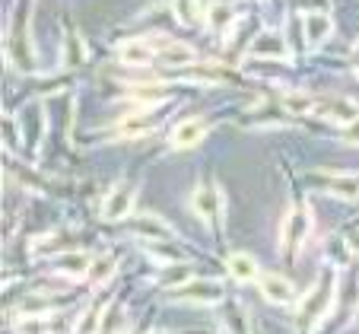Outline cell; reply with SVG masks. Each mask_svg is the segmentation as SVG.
<instances>
[{"mask_svg":"<svg viewBox=\"0 0 359 334\" xmlns=\"http://www.w3.org/2000/svg\"><path fill=\"white\" fill-rule=\"evenodd\" d=\"M334 286H337V274H334V267H327V271H325V283H315L312 290L305 293V300L299 302V319L309 321V325H318V321L331 312L334 293H337Z\"/></svg>","mask_w":359,"mask_h":334,"instance_id":"obj_1","label":"cell"},{"mask_svg":"<svg viewBox=\"0 0 359 334\" xmlns=\"http://www.w3.org/2000/svg\"><path fill=\"white\" fill-rule=\"evenodd\" d=\"M309 229H312V213H309V207H292V211L286 213L283 226H280V248H283V255H296L299 246L305 242V236H309Z\"/></svg>","mask_w":359,"mask_h":334,"instance_id":"obj_2","label":"cell"},{"mask_svg":"<svg viewBox=\"0 0 359 334\" xmlns=\"http://www.w3.org/2000/svg\"><path fill=\"white\" fill-rule=\"evenodd\" d=\"M315 115L327 118V121H334V124H356L359 105L353 102V99H344V95H331V99H318Z\"/></svg>","mask_w":359,"mask_h":334,"instance_id":"obj_3","label":"cell"},{"mask_svg":"<svg viewBox=\"0 0 359 334\" xmlns=\"http://www.w3.org/2000/svg\"><path fill=\"white\" fill-rule=\"evenodd\" d=\"M134 198H137L134 185H128V182L115 185V188L105 194V201H102V217L105 220H124L130 211H134Z\"/></svg>","mask_w":359,"mask_h":334,"instance_id":"obj_4","label":"cell"},{"mask_svg":"<svg viewBox=\"0 0 359 334\" xmlns=\"http://www.w3.org/2000/svg\"><path fill=\"white\" fill-rule=\"evenodd\" d=\"M175 300L182 302H197V306H213L223 300V286L217 280H188L175 293Z\"/></svg>","mask_w":359,"mask_h":334,"instance_id":"obj_5","label":"cell"},{"mask_svg":"<svg viewBox=\"0 0 359 334\" xmlns=\"http://www.w3.org/2000/svg\"><path fill=\"white\" fill-rule=\"evenodd\" d=\"M191 211H194L203 223H213V220L223 213V194H219V188H213V185L194 188V194H191Z\"/></svg>","mask_w":359,"mask_h":334,"instance_id":"obj_6","label":"cell"},{"mask_svg":"<svg viewBox=\"0 0 359 334\" xmlns=\"http://www.w3.org/2000/svg\"><path fill=\"white\" fill-rule=\"evenodd\" d=\"M261 293H264V300L277 302V306L296 302V286L286 277H280V274H261Z\"/></svg>","mask_w":359,"mask_h":334,"instance_id":"obj_7","label":"cell"},{"mask_svg":"<svg viewBox=\"0 0 359 334\" xmlns=\"http://www.w3.org/2000/svg\"><path fill=\"white\" fill-rule=\"evenodd\" d=\"M118 58H121L124 64H130V67H147V64H153V58H156V45H153V41H143V39L121 41V45H118Z\"/></svg>","mask_w":359,"mask_h":334,"instance_id":"obj_8","label":"cell"},{"mask_svg":"<svg viewBox=\"0 0 359 334\" xmlns=\"http://www.w3.org/2000/svg\"><path fill=\"white\" fill-rule=\"evenodd\" d=\"M203 134H207V121H203V118H184L182 124H175L169 143L175 150H188V147H194V143L203 140Z\"/></svg>","mask_w":359,"mask_h":334,"instance_id":"obj_9","label":"cell"},{"mask_svg":"<svg viewBox=\"0 0 359 334\" xmlns=\"http://www.w3.org/2000/svg\"><path fill=\"white\" fill-rule=\"evenodd\" d=\"M137 232H140L143 239H149V242H172V239H175L172 226L165 223V220H159L156 213H143V217L137 220Z\"/></svg>","mask_w":359,"mask_h":334,"instance_id":"obj_10","label":"cell"},{"mask_svg":"<svg viewBox=\"0 0 359 334\" xmlns=\"http://www.w3.org/2000/svg\"><path fill=\"white\" fill-rule=\"evenodd\" d=\"M226 267H229V274L238 280V283H248V280H261L258 261L251 258V255H245V252H232L229 261H226Z\"/></svg>","mask_w":359,"mask_h":334,"instance_id":"obj_11","label":"cell"},{"mask_svg":"<svg viewBox=\"0 0 359 334\" xmlns=\"http://www.w3.org/2000/svg\"><path fill=\"white\" fill-rule=\"evenodd\" d=\"M334 22L327 13H305V35H309V45H321V41L331 35Z\"/></svg>","mask_w":359,"mask_h":334,"instance_id":"obj_12","label":"cell"},{"mask_svg":"<svg viewBox=\"0 0 359 334\" xmlns=\"http://www.w3.org/2000/svg\"><path fill=\"white\" fill-rule=\"evenodd\" d=\"M93 267V258L86 252H67L57 258V274H67V277H83Z\"/></svg>","mask_w":359,"mask_h":334,"instance_id":"obj_13","label":"cell"},{"mask_svg":"<svg viewBox=\"0 0 359 334\" xmlns=\"http://www.w3.org/2000/svg\"><path fill=\"white\" fill-rule=\"evenodd\" d=\"M153 45H156L159 48V55H163V61L165 64H175V67H178V64H191V61H194V51H191V48L188 45H182V41H153Z\"/></svg>","mask_w":359,"mask_h":334,"instance_id":"obj_14","label":"cell"},{"mask_svg":"<svg viewBox=\"0 0 359 334\" xmlns=\"http://www.w3.org/2000/svg\"><path fill=\"white\" fill-rule=\"evenodd\" d=\"M115 271H118V258L115 255H102V258H95L93 261V267H89V283L93 286H102V283H109L111 277H115Z\"/></svg>","mask_w":359,"mask_h":334,"instance_id":"obj_15","label":"cell"},{"mask_svg":"<svg viewBox=\"0 0 359 334\" xmlns=\"http://www.w3.org/2000/svg\"><path fill=\"white\" fill-rule=\"evenodd\" d=\"M255 55H273V58H286V45L280 35H261L258 41H255V48H251Z\"/></svg>","mask_w":359,"mask_h":334,"instance_id":"obj_16","label":"cell"},{"mask_svg":"<svg viewBox=\"0 0 359 334\" xmlns=\"http://www.w3.org/2000/svg\"><path fill=\"white\" fill-rule=\"evenodd\" d=\"M102 309H86V312L76 319V328H74V334H99L102 331Z\"/></svg>","mask_w":359,"mask_h":334,"instance_id":"obj_17","label":"cell"},{"mask_svg":"<svg viewBox=\"0 0 359 334\" xmlns=\"http://www.w3.org/2000/svg\"><path fill=\"white\" fill-rule=\"evenodd\" d=\"M331 191L337 194V198L356 201V198H359V178H353V175H337V178H331Z\"/></svg>","mask_w":359,"mask_h":334,"instance_id":"obj_18","label":"cell"},{"mask_svg":"<svg viewBox=\"0 0 359 334\" xmlns=\"http://www.w3.org/2000/svg\"><path fill=\"white\" fill-rule=\"evenodd\" d=\"M315 105H318V99L315 95H305V93H292V95H286V109L290 112H315Z\"/></svg>","mask_w":359,"mask_h":334,"instance_id":"obj_19","label":"cell"},{"mask_svg":"<svg viewBox=\"0 0 359 334\" xmlns=\"http://www.w3.org/2000/svg\"><path fill=\"white\" fill-rule=\"evenodd\" d=\"M16 334H45L41 315H22V319L16 321Z\"/></svg>","mask_w":359,"mask_h":334,"instance_id":"obj_20","label":"cell"},{"mask_svg":"<svg viewBox=\"0 0 359 334\" xmlns=\"http://www.w3.org/2000/svg\"><path fill=\"white\" fill-rule=\"evenodd\" d=\"M207 13H210V26H213V29L226 26V22L232 20V10H229V7H210Z\"/></svg>","mask_w":359,"mask_h":334,"instance_id":"obj_21","label":"cell"},{"mask_svg":"<svg viewBox=\"0 0 359 334\" xmlns=\"http://www.w3.org/2000/svg\"><path fill=\"white\" fill-rule=\"evenodd\" d=\"M353 58H356V61H359V45H356V48H353Z\"/></svg>","mask_w":359,"mask_h":334,"instance_id":"obj_22","label":"cell"},{"mask_svg":"<svg viewBox=\"0 0 359 334\" xmlns=\"http://www.w3.org/2000/svg\"><path fill=\"white\" fill-rule=\"evenodd\" d=\"M356 74H359V61H356Z\"/></svg>","mask_w":359,"mask_h":334,"instance_id":"obj_23","label":"cell"}]
</instances>
